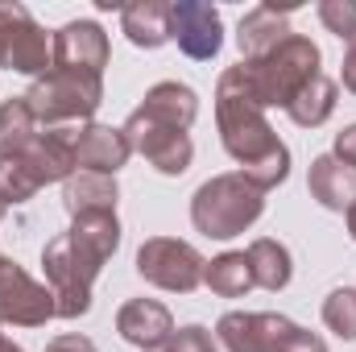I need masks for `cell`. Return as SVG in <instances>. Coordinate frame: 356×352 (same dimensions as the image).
I'll list each match as a JSON object with an SVG mask.
<instances>
[{"instance_id":"cell-1","label":"cell","mask_w":356,"mask_h":352,"mask_svg":"<svg viewBox=\"0 0 356 352\" xmlns=\"http://www.w3.org/2000/svg\"><path fill=\"white\" fill-rule=\"evenodd\" d=\"M319 63H323L319 46L307 33H290L282 46H273L261 58H241L236 67H228L220 75L216 91L241 95V99L257 104L261 112L266 108H290V99L319 75Z\"/></svg>"},{"instance_id":"cell-2","label":"cell","mask_w":356,"mask_h":352,"mask_svg":"<svg viewBox=\"0 0 356 352\" xmlns=\"http://www.w3.org/2000/svg\"><path fill=\"white\" fill-rule=\"evenodd\" d=\"M216 129L224 154L241 166L257 191H273L290 178V145L273 133L266 112L241 95L216 91Z\"/></svg>"},{"instance_id":"cell-3","label":"cell","mask_w":356,"mask_h":352,"mask_svg":"<svg viewBox=\"0 0 356 352\" xmlns=\"http://www.w3.org/2000/svg\"><path fill=\"white\" fill-rule=\"evenodd\" d=\"M266 211V191H257L241 170L207 178L191 195V224L207 241H232L249 232Z\"/></svg>"},{"instance_id":"cell-4","label":"cell","mask_w":356,"mask_h":352,"mask_svg":"<svg viewBox=\"0 0 356 352\" xmlns=\"http://www.w3.org/2000/svg\"><path fill=\"white\" fill-rule=\"evenodd\" d=\"M79 129V125H75ZM75 129H42L33 145L0 162V191L8 203H29L42 186L75 175Z\"/></svg>"},{"instance_id":"cell-5","label":"cell","mask_w":356,"mask_h":352,"mask_svg":"<svg viewBox=\"0 0 356 352\" xmlns=\"http://www.w3.org/2000/svg\"><path fill=\"white\" fill-rule=\"evenodd\" d=\"M25 104L42 129H75V125H88L95 108L104 104V79L75 75V71H50L29 83Z\"/></svg>"},{"instance_id":"cell-6","label":"cell","mask_w":356,"mask_h":352,"mask_svg":"<svg viewBox=\"0 0 356 352\" xmlns=\"http://www.w3.org/2000/svg\"><path fill=\"white\" fill-rule=\"evenodd\" d=\"M0 71H17L29 79H42L54 71L50 33L17 0H0Z\"/></svg>"},{"instance_id":"cell-7","label":"cell","mask_w":356,"mask_h":352,"mask_svg":"<svg viewBox=\"0 0 356 352\" xmlns=\"http://www.w3.org/2000/svg\"><path fill=\"white\" fill-rule=\"evenodd\" d=\"M203 253L178 237H149L141 241L137 249V273L158 286V290H170V294H191L203 286Z\"/></svg>"},{"instance_id":"cell-8","label":"cell","mask_w":356,"mask_h":352,"mask_svg":"<svg viewBox=\"0 0 356 352\" xmlns=\"http://www.w3.org/2000/svg\"><path fill=\"white\" fill-rule=\"evenodd\" d=\"M42 269H46V286L54 294L58 319H79L91 311V282L99 278L67 241V232H58L54 241H46L42 249Z\"/></svg>"},{"instance_id":"cell-9","label":"cell","mask_w":356,"mask_h":352,"mask_svg":"<svg viewBox=\"0 0 356 352\" xmlns=\"http://www.w3.org/2000/svg\"><path fill=\"white\" fill-rule=\"evenodd\" d=\"M50 319H58L50 286L29 278L13 257L0 253V323H8V328H46Z\"/></svg>"},{"instance_id":"cell-10","label":"cell","mask_w":356,"mask_h":352,"mask_svg":"<svg viewBox=\"0 0 356 352\" xmlns=\"http://www.w3.org/2000/svg\"><path fill=\"white\" fill-rule=\"evenodd\" d=\"M120 129H124V137H129V150L141 154L158 175L178 178V175L191 170V162H195V141H191V133L166 129V125H158V120H145L137 108L129 112V120H124Z\"/></svg>"},{"instance_id":"cell-11","label":"cell","mask_w":356,"mask_h":352,"mask_svg":"<svg viewBox=\"0 0 356 352\" xmlns=\"http://www.w3.org/2000/svg\"><path fill=\"white\" fill-rule=\"evenodd\" d=\"M170 42L195 63H211L224 50V17L207 0H175L170 4Z\"/></svg>"},{"instance_id":"cell-12","label":"cell","mask_w":356,"mask_h":352,"mask_svg":"<svg viewBox=\"0 0 356 352\" xmlns=\"http://www.w3.org/2000/svg\"><path fill=\"white\" fill-rule=\"evenodd\" d=\"M50 50H54V71H75V75H99L104 79V67L112 63V42L104 33L99 21H67L54 38H50Z\"/></svg>"},{"instance_id":"cell-13","label":"cell","mask_w":356,"mask_h":352,"mask_svg":"<svg viewBox=\"0 0 356 352\" xmlns=\"http://www.w3.org/2000/svg\"><path fill=\"white\" fill-rule=\"evenodd\" d=\"M298 323L277 311H228L216 323V344L228 352H273Z\"/></svg>"},{"instance_id":"cell-14","label":"cell","mask_w":356,"mask_h":352,"mask_svg":"<svg viewBox=\"0 0 356 352\" xmlns=\"http://www.w3.org/2000/svg\"><path fill=\"white\" fill-rule=\"evenodd\" d=\"M129 158H133V150H129L124 129H112V125H99V120H88V125L75 129V166L79 170L116 175Z\"/></svg>"},{"instance_id":"cell-15","label":"cell","mask_w":356,"mask_h":352,"mask_svg":"<svg viewBox=\"0 0 356 352\" xmlns=\"http://www.w3.org/2000/svg\"><path fill=\"white\" fill-rule=\"evenodd\" d=\"M298 8V0H286V4H277V0H266V4H257V8H249L245 17H241V29H236V46H241V58H261L269 54L273 46H282L294 29H290V13Z\"/></svg>"},{"instance_id":"cell-16","label":"cell","mask_w":356,"mask_h":352,"mask_svg":"<svg viewBox=\"0 0 356 352\" xmlns=\"http://www.w3.org/2000/svg\"><path fill=\"white\" fill-rule=\"evenodd\" d=\"M116 332L124 344L149 352L158 344H166L175 336V315L166 311V303L158 298H129L120 311H116Z\"/></svg>"},{"instance_id":"cell-17","label":"cell","mask_w":356,"mask_h":352,"mask_svg":"<svg viewBox=\"0 0 356 352\" xmlns=\"http://www.w3.org/2000/svg\"><path fill=\"white\" fill-rule=\"evenodd\" d=\"M67 241H71V249L99 273L104 265L116 257V249H120V220H116V211L75 216L71 228H67Z\"/></svg>"},{"instance_id":"cell-18","label":"cell","mask_w":356,"mask_h":352,"mask_svg":"<svg viewBox=\"0 0 356 352\" xmlns=\"http://www.w3.org/2000/svg\"><path fill=\"white\" fill-rule=\"evenodd\" d=\"M137 112L145 120H158L166 129H182L186 133L195 125V116H199V91L178 83V79H162V83H154V88L145 91V99L137 104Z\"/></svg>"},{"instance_id":"cell-19","label":"cell","mask_w":356,"mask_h":352,"mask_svg":"<svg viewBox=\"0 0 356 352\" xmlns=\"http://www.w3.org/2000/svg\"><path fill=\"white\" fill-rule=\"evenodd\" d=\"M307 191L319 207L327 211H348L356 203V170L336 162L332 154H319L311 158V170H307Z\"/></svg>"},{"instance_id":"cell-20","label":"cell","mask_w":356,"mask_h":352,"mask_svg":"<svg viewBox=\"0 0 356 352\" xmlns=\"http://www.w3.org/2000/svg\"><path fill=\"white\" fill-rule=\"evenodd\" d=\"M120 203V182L116 175H91V170H75L63 182V207L75 216H99V211H116Z\"/></svg>"},{"instance_id":"cell-21","label":"cell","mask_w":356,"mask_h":352,"mask_svg":"<svg viewBox=\"0 0 356 352\" xmlns=\"http://www.w3.org/2000/svg\"><path fill=\"white\" fill-rule=\"evenodd\" d=\"M120 33L137 50H162L170 42V4L166 0H137L120 8Z\"/></svg>"},{"instance_id":"cell-22","label":"cell","mask_w":356,"mask_h":352,"mask_svg":"<svg viewBox=\"0 0 356 352\" xmlns=\"http://www.w3.org/2000/svg\"><path fill=\"white\" fill-rule=\"evenodd\" d=\"M245 257H249L253 282H257L261 290L277 294V290L290 286V278H294V257H290V249H286L282 241H273V237H257V241L245 249Z\"/></svg>"},{"instance_id":"cell-23","label":"cell","mask_w":356,"mask_h":352,"mask_svg":"<svg viewBox=\"0 0 356 352\" xmlns=\"http://www.w3.org/2000/svg\"><path fill=\"white\" fill-rule=\"evenodd\" d=\"M336 104H340V88H336V79H327V75L319 71L307 88L290 99L286 116H290L298 129H319V125H327V120H332Z\"/></svg>"},{"instance_id":"cell-24","label":"cell","mask_w":356,"mask_h":352,"mask_svg":"<svg viewBox=\"0 0 356 352\" xmlns=\"http://www.w3.org/2000/svg\"><path fill=\"white\" fill-rule=\"evenodd\" d=\"M203 286H207L211 294H220V298H245V294L257 286L245 249H228V253L211 257L207 269H203Z\"/></svg>"},{"instance_id":"cell-25","label":"cell","mask_w":356,"mask_h":352,"mask_svg":"<svg viewBox=\"0 0 356 352\" xmlns=\"http://www.w3.org/2000/svg\"><path fill=\"white\" fill-rule=\"evenodd\" d=\"M38 133H42V125H38V116L29 112L25 95H8V99L0 104V162L13 158V154H21L25 145H33Z\"/></svg>"},{"instance_id":"cell-26","label":"cell","mask_w":356,"mask_h":352,"mask_svg":"<svg viewBox=\"0 0 356 352\" xmlns=\"http://www.w3.org/2000/svg\"><path fill=\"white\" fill-rule=\"evenodd\" d=\"M323 323L340 340H356V286H340L323 298Z\"/></svg>"},{"instance_id":"cell-27","label":"cell","mask_w":356,"mask_h":352,"mask_svg":"<svg viewBox=\"0 0 356 352\" xmlns=\"http://www.w3.org/2000/svg\"><path fill=\"white\" fill-rule=\"evenodd\" d=\"M319 21L340 42H353L356 38V0H323L319 4Z\"/></svg>"},{"instance_id":"cell-28","label":"cell","mask_w":356,"mask_h":352,"mask_svg":"<svg viewBox=\"0 0 356 352\" xmlns=\"http://www.w3.org/2000/svg\"><path fill=\"white\" fill-rule=\"evenodd\" d=\"M149 352H220V344L203 323H186V328H175V336L166 344H158Z\"/></svg>"},{"instance_id":"cell-29","label":"cell","mask_w":356,"mask_h":352,"mask_svg":"<svg viewBox=\"0 0 356 352\" xmlns=\"http://www.w3.org/2000/svg\"><path fill=\"white\" fill-rule=\"evenodd\" d=\"M273 352H327V344H323V336H315L307 328H294Z\"/></svg>"},{"instance_id":"cell-30","label":"cell","mask_w":356,"mask_h":352,"mask_svg":"<svg viewBox=\"0 0 356 352\" xmlns=\"http://www.w3.org/2000/svg\"><path fill=\"white\" fill-rule=\"evenodd\" d=\"M332 158H336V162H344V166H353V170H356V125H344V129L336 133Z\"/></svg>"},{"instance_id":"cell-31","label":"cell","mask_w":356,"mask_h":352,"mask_svg":"<svg viewBox=\"0 0 356 352\" xmlns=\"http://www.w3.org/2000/svg\"><path fill=\"white\" fill-rule=\"evenodd\" d=\"M46 352H95V344L88 336H79V332H63V336H54L46 344Z\"/></svg>"},{"instance_id":"cell-32","label":"cell","mask_w":356,"mask_h":352,"mask_svg":"<svg viewBox=\"0 0 356 352\" xmlns=\"http://www.w3.org/2000/svg\"><path fill=\"white\" fill-rule=\"evenodd\" d=\"M340 79H344V91H353V95H356V38L348 42V50H344V67H340Z\"/></svg>"},{"instance_id":"cell-33","label":"cell","mask_w":356,"mask_h":352,"mask_svg":"<svg viewBox=\"0 0 356 352\" xmlns=\"http://www.w3.org/2000/svg\"><path fill=\"white\" fill-rule=\"evenodd\" d=\"M0 352H25V349H21V344H17V340H8V336H4V332H0Z\"/></svg>"},{"instance_id":"cell-34","label":"cell","mask_w":356,"mask_h":352,"mask_svg":"<svg viewBox=\"0 0 356 352\" xmlns=\"http://www.w3.org/2000/svg\"><path fill=\"white\" fill-rule=\"evenodd\" d=\"M344 216H348V237H353V241H356V203H353V207H348V211H344Z\"/></svg>"},{"instance_id":"cell-35","label":"cell","mask_w":356,"mask_h":352,"mask_svg":"<svg viewBox=\"0 0 356 352\" xmlns=\"http://www.w3.org/2000/svg\"><path fill=\"white\" fill-rule=\"evenodd\" d=\"M8 207H13V203H8V195L0 191V220H4V211H8Z\"/></svg>"}]
</instances>
